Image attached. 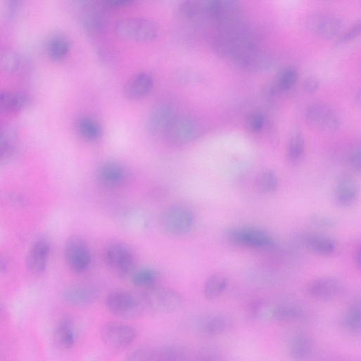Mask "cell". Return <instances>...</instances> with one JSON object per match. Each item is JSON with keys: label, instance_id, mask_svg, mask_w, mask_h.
Wrapping results in <instances>:
<instances>
[{"label": "cell", "instance_id": "10", "mask_svg": "<svg viewBox=\"0 0 361 361\" xmlns=\"http://www.w3.org/2000/svg\"><path fill=\"white\" fill-rule=\"evenodd\" d=\"M201 125L189 116L177 117L165 134L167 140L177 146H183L195 141L201 135Z\"/></svg>", "mask_w": 361, "mask_h": 361}, {"label": "cell", "instance_id": "8", "mask_svg": "<svg viewBox=\"0 0 361 361\" xmlns=\"http://www.w3.org/2000/svg\"><path fill=\"white\" fill-rule=\"evenodd\" d=\"M305 120L310 127L324 132L337 131L341 125L336 113L323 103L310 104L305 111Z\"/></svg>", "mask_w": 361, "mask_h": 361}, {"label": "cell", "instance_id": "24", "mask_svg": "<svg viewBox=\"0 0 361 361\" xmlns=\"http://www.w3.org/2000/svg\"><path fill=\"white\" fill-rule=\"evenodd\" d=\"M19 151L18 136L13 128L6 127L1 131L0 137V160L1 163L11 161Z\"/></svg>", "mask_w": 361, "mask_h": 361}, {"label": "cell", "instance_id": "47", "mask_svg": "<svg viewBox=\"0 0 361 361\" xmlns=\"http://www.w3.org/2000/svg\"><path fill=\"white\" fill-rule=\"evenodd\" d=\"M355 99L357 102L361 106V90L356 94Z\"/></svg>", "mask_w": 361, "mask_h": 361}, {"label": "cell", "instance_id": "9", "mask_svg": "<svg viewBox=\"0 0 361 361\" xmlns=\"http://www.w3.org/2000/svg\"><path fill=\"white\" fill-rule=\"evenodd\" d=\"M240 4L233 0H212L211 20L224 30L242 25Z\"/></svg>", "mask_w": 361, "mask_h": 361}, {"label": "cell", "instance_id": "44", "mask_svg": "<svg viewBox=\"0 0 361 361\" xmlns=\"http://www.w3.org/2000/svg\"><path fill=\"white\" fill-rule=\"evenodd\" d=\"M132 4L133 2L129 1V0H110V1L106 2L105 6L110 8H121L128 6Z\"/></svg>", "mask_w": 361, "mask_h": 361}, {"label": "cell", "instance_id": "1", "mask_svg": "<svg viewBox=\"0 0 361 361\" xmlns=\"http://www.w3.org/2000/svg\"><path fill=\"white\" fill-rule=\"evenodd\" d=\"M159 224L167 234L182 236L190 233L195 225V217L187 207L175 204L165 208L160 215Z\"/></svg>", "mask_w": 361, "mask_h": 361}, {"label": "cell", "instance_id": "2", "mask_svg": "<svg viewBox=\"0 0 361 361\" xmlns=\"http://www.w3.org/2000/svg\"><path fill=\"white\" fill-rule=\"evenodd\" d=\"M142 300L151 310L165 314L179 310L184 302L183 296L177 290L156 284L145 289Z\"/></svg>", "mask_w": 361, "mask_h": 361}, {"label": "cell", "instance_id": "16", "mask_svg": "<svg viewBox=\"0 0 361 361\" xmlns=\"http://www.w3.org/2000/svg\"><path fill=\"white\" fill-rule=\"evenodd\" d=\"M358 196L359 187L352 177L343 175L337 179L334 188V198L338 205L349 208L355 204Z\"/></svg>", "mask_w": 361, "mask_h": 361}, {"label": "cell", "instance_id": "30", "mask_svg": "<svg viewBox=\"0 0 361 361\" xmlns=\"http://www.w3.org/2000/svg\"><path fill=\"white\" fill-rule=\"evenodd\" d=\"M227 285L228 279L224 274H213L204 283L203 294L207 299L215 300L225 291Z\"/></svg>", "mask_w": 361, "mask_h": 361}, {"label": "cell", "instance_id": "39", "mask_svg": "<svg viewBox=\"0 0 361 361\" xmlns=\"http://www.w3.org/2000/svg\"><path fill=\"white\" fill-rule=\"evenodd\" d=\"M309 220L313 226L321 229H333L337 225L336 220L322 214H312Z\"/></svg>", "mask_w": 361, "mask_h": 361}, {"label": "cell", "instance_id": "42", "mask_svg": "<svg viewBox=\"0 0 361 361\" xmlns=\"http://www.w3.org/2000/svg\"><path fill=\"white\" fill-rule=\"evenodd\" d=\"M319 87L318 80L312 77L307 78L303 84V91L308 94H313L317 92Z\"/></svg>", "mask_w": 361, "mask_h": 361}, {"label": "cell", "instance_id": "32", "mask_svg": "<svg viewBox=\"0 0 361 361\" xmlns=\"http://www.w3.org/2000/svg\"><path fill=\"white\" fill-rule=\"evenodd\" d=\"M303 317V311L292 305H278L272 306L270 319L277 322H287L296 321Z\"/></svg>", "mask_w": 361, "mask_h": 361}, {"label": "cell", "instance_id": "28", "mask_svg": "<svg viewBox=\"0 0 361 361\" xmlns=\"http://www.w3.org/2000/svg\"><path fill=\"white\" fill-rule=\"evenodd\" d=\"M312 348L311 338L305 334H300L294 336L291 340L289 352L294 361H304L311 355Z\"/></svg>", "mask_w": 361, "mask_h": 361}, {"label": "cell", "instance_id": "6", "mask_svg": "<svg viewBox=\"0 0 361 361\" xmlns=\"http://www.w3.org/2000/svg\"><path fill=\"white\" fill-rule=\"evenodd\" d=\"M144 305L142 299L127 291H113L106 299L109 312L123 318H133L142 315Z\"/></svg>", "mask_w": 361, "mask_h": 361}, {"label": "cell", "instance_id": "40", "mask_svg": "<svg viewBox=\"0 0 361 361\" xmlns=\"http://www.w3.org/2000/svg\"><path fill=\"white\" fill-rule=\"evenodd\" d=\"M361 36V20L355 23L338 39L340 44H347Z\"/></svg>", "mask_w": 361, "mask_h": 361}, {"label": "cell", "instance_id": "14", "mask_svg": "<svg viewBox=\"0 0 361 361\" xmlns=\"http://www.w3.org/2000/svg\"><path fill=\"white\" fill-rule=\"evenodd\" d=\"M306 289L308 293L315 299L329 300L343 293L344 284L336 277H322L310 281Z\"/></svg>", "mask_w": 361, "mask_h": 361}, {"label": "cell", "instance_id": "31", "mask_svg": "<svg viewBox=\"0 0 361 361\" xmlns=\"http://www.w3.org/2000/svg\"><path fill=\"white\" fill-rule=\"evenodd\" d=\"M341 323L346 330L361 332V298L353 303L342 316Z\"/></svg>", "mask_w": 361, "mask_h": 361}, {"label": "cell", "instance_id": "18", "mask_svg": "<svg viewBox=\"0 0 361 361\" xmlns=\"http://www.w3.org/2000/svg\"><path fill=\"white\" fill-rule=\"evenodd\" d=\"M51 253V245L46 239L34 243L27 257V267L35 274H42L46 269Z\"/></svg>", "mask_w": 361, "mask_h": 361}, {"label": "cell", "instance_id": "27", "mask_svg": "<svg viewBox=\"0 0 361 361\" xmlns=\"http://www.w3.org/2000/svg\"><path fill=\"white\" fill-rule=\"evenodd\" d=\"M46 52L53 61L59 62L65 59L71 49V42L63 34H55L49 38L46 43Z\"/></svg>", "mask_w": 361, "mask_h": 361}, {"label": "cell", "instance_id": "36", "mask_svg": "<svg viewBox=\"0 0 361 361\" xmlns=\"http://www.w3.org/2000/svg\"><path fill=\"white\" fill-rule=\"evenodd\" d=\"M158 274L153 269L143 268L132 274V283L134 286L145 289L156 285Z\"/></svg>", "mask_w": 361, "mask_h": 361}, {"label": "cell", "instance_id": "17", "mask_svg": "<svg viewBox=\"0 0 361 361\" xmlns=\"http://www.w3.org/2000/svg\"><path fill=\"white\" fill-rule=\"evenodd\" d=\"M100 296L98 287L91 284H75L65 289L63 300L75 306H85L94 303Z\"/></svg>", "mask_w": 361, "mask_h": 361}, {"label": "cell", "instance_id": "43", "mask_svg": "<svg viewBox=\"0 0 361 361\" xmlns=\"http://www.w3.org/2000/svg\"><path fill=\"white\" fill-rule=\"evenodd\" d=\"M348 162L355 171L361 174V148L356 150L350 156Z\"/></svg>", "mask_w": 361, "mask_h": 361}, {"label": "cell", "instance_id": "3", "mask_svg": "<svg viewBox=\"0 0 361 361\" xmlns=\"http://www.w3.org/2000/svg\"><path fill=\"white\" fill-rule=\"evenodd\" d=\"M115 31L120 37L139 43H148L158 36L157 25L150 20L134 18L118 21Z\"/></svg>", "mask_w": 361, "mask_h": 361}, {"label": "cell", "instance_id": "20", "mask_svg": "<svg viewBox=\"0 0 361 361\" xmlns=\"http://www.w3.org/2000/svg\"><path fill=\"white\" fill-rule=\"evenodd\" d=\"M154 85L153 77L147 72L135 75L126 83L124 95L129 100H139L150 94Z\"/></svg>", "mask_w": 361, "mask_h": 361}, {"label": "cell", "instance_id": "19", "mask_svg": "<svg viewBox=\"0 0 361 361\" xmlns=\"http://www.w3.org/2000/svg\"><path fill=\"white\" fill-rule=\"evenodd\" d=\"M300 241L306 250L322 256L331 255L336 248V243L332 238L316 233L303 234Z\"/></svg>", "mask_w": 361, "mask_h": 361}, {"label": "cell", "instance_id": "4", "mask_svg": "<svg viewBox=\"0 0 361 361\" xmlns=\"http://www.w3.org/2000/svg\"><path fill=\"white\" fill-rule=\"evenodd\" d=\"M229 241L236 246L252 249H267L274 246L273 237L264 229L243 226L229 229L227 233Z\"/></svg>", "mask_w": 361, "mask_h": 361}, {"label": "cell", "instance_id": "46", "mask_svg": "<svg viewBox=\"0 0 361 361\" xmlns=\"http://www.w3.org/2000/svg\"><path fill=\"white\" fill-rule=\"evenodd\" d=\"M355 262L357 266L361 269V245L357 248L355 255Z\"/></svg>", "mask_w": 361, "mask_h": 361}, {"label": "cell", "instance_id": "34", "mask_svg": "<svg viewBox=\"0 0 361 361\" xmlns=\"http://www.w3.org/2000/svg\"><path fill=\"white\" fill-rule=\"evenodd\" d=\"M298 72L294 67L284 69L278 75L274 85L278 93L291 90L298 81Z\"/></svg>", "mask_w": 361, "mask_h": 361}, {"label": "cell", "instance_id": "37", "mask_svg": "<svg viewBox=\"0 0 361 361\" xmlns=\"http://www.w3.org/2000/svg\"><path fill=\"white\" fill-rule=\"evenodd\" d=\"M0 65L2 70L9 74L18 72L22 66L20 56L15 51L6 50L0 56Z\"/></svg>", "mask_w": 361, "mask_h": 361}, {"label": "cell", "instance_id": "26", "mask_svg": "<svg viewBox=\"0 0 361 361\" xmlns=\"http://www.w3.org/2000/svg\"><path fill=\"white\" fill-rule=\"evenodd\" d=\"M231 324L227 315L221 313L211 314L201 322V329L206 335L216 336L227 331Z\"/></svg>", "mask_w": 361, "mask_h": 361}, {"label": "cell", "instance_id": "15", "mask_svg": "<svg viewBox=\"0 0 361 361\" xmlns=\"http://www.w3.org/2000/svg\"><path fill=\"white\" fill-rule=\"evenodd\" d=\"M96 179L103 186L115 189L122 186L128 179L126 168L117 162L102 163L96 170Z\"/></svg>", "mask_w": 361, "mask_h": 361}, {"label": "cell", "instance_id": "35", "mask_svg": "<svg viewBox=\"0 0 361 361\" xmlns=\"http://www.w3.org/2000/svg\"><path fill=\"white\" fill-rule=\"evenodd\" d=\"M256 185L258 190L262 193H273L278 189L279 179L272 170H264L258 175Z\"/></svg>", "mask_w": 361, "mask_h": 361}, {"label": "cell", "instance_id": "23", "mask_svg": "<svg viewBox=\"0 0 361 361\" xmlns=\"http://www.w3.org/2000/svg\"><path fill=\"white\" fill-rule=\"evenodd\" d=\"M54 340L56 344L65 349L72 348L77 340L73 321L67 317L61 318L54 329Z\"/></svg>", "mask_w": 361, "mask_h": 361}, {"label": "cell", "instance_id": "33", "mask_svg": "<svg viewBox=\"0 0 361 361\" xmlns=\"http://www.w3.org/2000/svg\"><path fill=\"white\" fill-rule=\"evenodd\" d=\"M305 153V140L302 133L293 131L289 139L287 146V158L291 163H296L301 160Z\"/></svg>", "mask_w": 361, "mask_h": 361}, {"label": "cell", "instance_id": "21", "mask_svg": "<svg viewBox=\"0 0 361 361\" xmlns=\"http://www.w3.org/2000/svg\"><path fill=\"white\" fill-rule=\"evenodd\" d=\"M81 22L87 32L91 34L103 33L106 27L103 9L98 4L89 3L83 10Z\"/></svg>", "mask_w": 361, "mask_h": 361}, {"label": "cell", "instance_id": "45", "mask_svg": "<svg viewBox=\"0 0 361 361\" xmlns=\"http://www.w3.org/2000/svg\"><path fill=\"white\" fill-rule=\"evenodd\" d=\"M10 200L15 203L16 205H24L26 203V198L22 196V195H20V194H11L10 195Z\"/></svg>", "mask_w": 361, "mask_h": 361}, {"label": "cell", "instance_id": "5", "mask_svg": "<svg viewBox=\"0 0 361 361\" xmlns=\"http://www.w3.org/2000/svg\"><path fill=\"white\" fill-rule=\"evenodd\" d=\"M105 262L115 274L123 278L134 272L136 256L130 247L116 242L106 249Z\"/></svg>", "mask_w": 361, "mask_h": 361}, {"label": "cell", "instance_id": "7", "mask_svg": "<svg viewBox=\"0 0 361 361\" xmlns=\"http://www.w3.org/2000/svg\"><path fill=\"white\" fill-rule=\"evenodd\" d=\"M65 258L70 269L76 274L86 272L91 264V253L82 237L72 236L65 246Z\"/></svg>", "mask_w": 361, "mask_h": 361}, {"label": "cell", "instance_id": "38", "mask_svg": "<svg viewBox=\"0 0 361 361\" xmlns=\"http://www.w3.org/2000/svg\"><path fill=\"white\" fill-rule=\"evenodd\" d=\"M266 123V118L264 114L260 112L251 113L246 120V127L253 133H258L261 132Z\"/></svg>", "mask_w": 361, "mask_h": 361}, {"label": "cell", "instance_id": "29", "mask_svg": "<svg viewBox=\"0 0 361 361\" xmlns=\"http://www.w3.org/2000/svg\"><path fill=\"white\" fill-rule=\"evenodd\" d=\"M77 129L80 135L88 141H97L103 136V128L99 122L89 116L81 118L77 121Z\"/></svg>", "mask_w": 361, "mask_h": 361}, {"label": "cell", "instance_id": "13", "mask_svg": "<svg viewBox=\"0 0 361 361\" xmlns=\"http://www.w3.org/2000/svg\"><path fill=\"white\" fill-rule=\"evenodd\" d=\"M176 118L175 110L171 104L158 103L147 118L146 131L152 136L165 135Z\"/></svg>", "mask_w": 361, "mask_h": 361}, {"label": "cell", "instance_id": "25", "mask_svg": "<svg viewBox=\"0 0 361 361\" xmlns=\"http://www.w3.org/2000/svg\"><path fill=\"white\" fill-rule=\"evenodd\" d=\"M30 96L23 92H2L0 94V108L3 112L15 113L29 106Z\"/></svg>", "mask_w": 361, "mask_h": 361}, {"label": "cell", "instance_id": "22", "mask_svg": "<svg viewBox=\"0 0 361 361\" xmlns=\"http://www.w3.org/2000/svg\"><path fill=\"white\" fill-rule=\"evenodd\" d=\"M212 0H187L179 7V13L182 18L190 21L203 19L211 20Z\"/></svg>", "mask_w": 361, "mask_h": 361}, {"label": "cell", "instance_id": "41", "mask_svg": "<svg viewBox=\"0 0 361 361\" xmlns=\"http://www.w3.org/2000/svg\"><path fill=\"white\" fill-rule=\"evenodd\" d=\"M21 8V2L17 0H11L7 2L6 7V15L8 19L14 20L18 16Z\"/></svg>", "mask_w": 361, "mask_h": 361}, {"label": "cell", "instance_id": "11", "mask_svg": "<svg viewBox=\"0 0 361 361\" xmlns=\"http://www.w3.org/2000/svg\"><path fill=\"white\" fill-rule=\"evenodd\" d=\"M102 341L113 348H125L132 345L137 338L136 329L127 324L107 322L100 330Z\"/></svg>", "mask_w": 361, "mask_h": 361}, {"label": "cell", "instance_id": "12", "mask_svg": "<svg viewBox=\"0 0 361 361\" xmlns=\"http://www.w3.org/2000/svg\"><path fill=\"white\" fill-rule=\"evenodd\" d=\"M306 27L316 36L332 39L338 37L343 29V23L337 16L325 13H315L306 20Z\"/></svg>", "mask_w": 361, "mask_h": 361}]
</instances>
